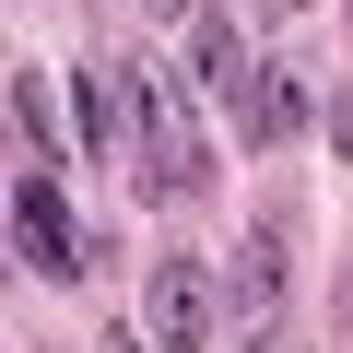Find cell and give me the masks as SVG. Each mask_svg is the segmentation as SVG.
I'll use <instances>...</instances> for the list:
<instances>
[{
    "mask_svg": "<svg viewBox=\"0 0 353 353\" xmlns=\"http://www.w3.org/2000/svg\"><path fill=\"white\" fill-rule=\"evenodd\" d=\"M118 141H130V71L94 59V71H83V153H118ZM118 165H130V153H118Z\"/></svg>",
    "mask_w": 353,
    "mask_h": 353,
    "instance_id": "cell-6",
    "label": "cell"
},
{
    "mask_svg": "<svg viewBox=\"0 0 353 353\" xmlns=\"http://www.w3.org/2000/svg\"><path fill=\"white\" fill-rule=\"evenodd\" d=\"M12 130H24V153H59V106H48V83H36V59L12 71Z\"/></svg>",
    "mask_w": 353,
    "mask_h": 353,
    "instance_id": "cell-8",
    "label": "cell"
},
{
    "mask_svg": "<svg viewBox=\"0 0 353 353\" xmlns=\"http://www.w3.org/2000/svg\"><path fill=\"white\" fill-rule=\"evenodd\" d=\"M212 318H224V283L176 248V259H153V283H141V341L153 353H201L212 341Z\"/></svg>",
    "mask_w": 353,
    "mask_h": 353,
    "instance_id": "cell-2",
    "label": "cell"
},
{
    "mask_svg": "<svg viewBox=\"0 0 353 353\" xmlns=\"http://www.w3.org/2000/svg\"><path fill=\"white\" fill-rule=\"evenodd\" d=\"M283 283H294V259H283V212H259V224L236 236V259H224V306L259 330V318L283 306Z\"/></svg>",
    "mask_w": 353,
    "mask_h": 353,
    "instance_id": "cell-4",
    "label": "cell"
},
{
    "mask_svg": "<svg viewBox=\"0 0 353 353\" xmlns=\"http://www.w3.org/2000/svg\"><path fill=\"white\" fill-rule=\"evenodd\" d=\"M106 353H130V330H118V341H106Z\"/></svg>",
    "mask_w": 353,
    "mask_h": 353,
    "instance_id": "cell-11",
    "label": "cell"
},
{
    "mask_svg": "<svg viewBox=\"0 0 353 353\" xmlns=\"http://www.w3.org/2000/svg\"><path fill=\"white\" fill-rule=\"evenodd\" d=\"M141 12H153V24H176V12H189V0H141Z\"/></svg>",
    "mask_w": 353,
    "mask_h": 353,
    "instance_id": "cell-10",
    "label": "cell"
},
{
    "mask_svg": "<svg viewBox=\"0 0 353 353\" xmlns=\"http://www.w3.org/2000/svg\"><path fill=\"white\" fill-rule=\"evenodd\" d=\"M294 130H306V59H271L259 106H248V141H294Z\"/></svg>",
    "mask_w": 353,
    "mask_h": 353,
    "instance_id": "cell-7",
    "label": "cell"
},
{
    "mask_svg": "<svg viewBox=\"0 0 353 353\" xmlns=\"http://www.w3.org/2000/svg\"><path fill=\"white\" fill-rule=\"evenodd\" d=\"M12 259H24V271H48V283H71V271H94V236L71 224V201L48 189L36 165L12 176Z\"/></svg>",
    "mask_w": 353,
    "mask_h": 353,
    "instance_id": "cell-3",
    "label": "cell"
},
{
    "mask_svg": "<svg viewBox=\"0 0 353 353\" xmlns=\"http://www.w3.org/2000/svg\"><path fill=\"white\" fill-rule=\"evenodd\" d=\"M330 141H341V153H353V83H341V94H330Z\"/></svg>",
    "mask_w": 353,
    "mask_h": 353,
    "instance_id": "cell-9",
    "label": "cell"
},
{
    "mask_svg": "<svg viewBox=\"0 0 353 353\" xmlns=\"http://www.w3.org/2000/svg\"><path fill=\"white\" fill-rule=\"evenodd\" d=\"M130 141H141V189L153 201H201V141L176 118V94L153 71H130Z\"/></svg>",
    "mask_w": 353,
    "mask_h": 353,
    "instance_id": "cell-1",
    "label": "cell"
},
{
    "mask_svg": "<svg viewBox=\"0 0 353 353\" xmlns=\"http://www.w3.org/2000/svg\"><path fill=\"white\" fill-rule=\"evenodd\" d=\"M189 83H201V94H224V106H259V83H271V71L248 59V36H236V24H201V48H189Z\"/></svg>",
    "mask_w": 353,
    "mask_h": 353,
    "instance_id": "cell-5",
    "label": "cell"
},
{
    "mask_svg": "<svg viewBox=\"0 0 353 353\" xmlns=\"http://www.w3.org/2000/svg\"><path fill=\"white\" fill-rule=\"evenodd\" d=\"M248 353H283V341H248Z\"/></svg>",
    "mask_w": 353,
    "mask_h": 353,
    "instance_id": "cell-12",
    "label": "cell"
}]
</instances>
